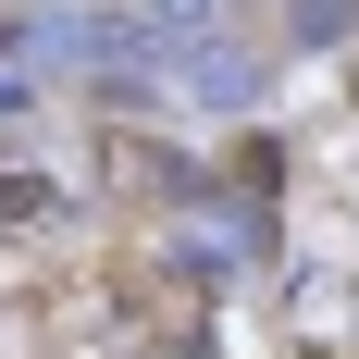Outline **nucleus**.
I'll list each match as a JSON object with an SVG mask.
<instances>
[{
  "label": "nucleus",
  "mask_w": 359,
  "mask_h": 359,
  "mask_svg": "<svg viewBox=\"0 0 359 359\" xmlns=\"http://www.w3.org/2000/svg\"><path fill=\"white\" fill-rule=\"evenodd\" d=\"M137 25L161 37V50H211V37H223V0H137Z\"/></svg>",
  "instance_id": "nucleus-1"
},
{
  "label": "nucleus",
  "mask_w": 359,
  "mask_h": 359,
  "mask_svg": "<svg viewBox=\"0 0 359 359\" xmlns=\"http://www.w3.org/2000/svg\"><path fill=\"white\" fill-rule=\"evenodd\" d=\"M174 74L198 100H248V50H174Z\"/></svg>",
  "instance_id": "nucleus-2"
},
{
  "label": "nucleus",
  "mask_w": 359,
  "mask_h": 359,
  "mask_svg": "<svg viewBox=\"0 0 359 359\" xmlns=\"http://www.w3.org/2000/svg\"><path fill=\"white\" fill-rule=\"evenodd\" d=\"M347 25H359V0H285V37H297V50H334Z\"/></svg>",
  "instance_id": "nucleus-3"
},
{
  "label": "nucleus",
  "mask_w": 359,
  "mask_h": 359,
  "mask_svg": "<svg viewBox=\"0 0 359 359\" xmlns=\"http://www.w3.org/2000/svg\"><path fill=\"white\" fill-rule=\"evenodd\" d=\"M25 100H37V74H25V62H0V111H25Z\"/></svg>",
  "instance_id": "nucleus-4"
}]
</instances>
